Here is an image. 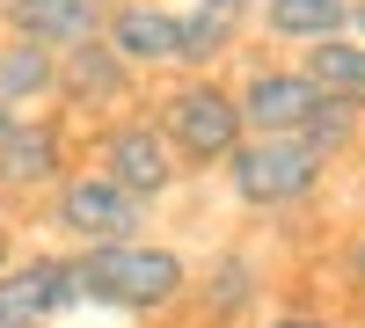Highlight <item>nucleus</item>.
I'll return each instance as SVG.
<instances>
[{
	"label": "nucleus",
	"instance_id": "f257e3e1",
	"mask_svg": "<svg viewBox=\"0 0 365 328\" xmlns=\"http://www.w3.org/2000/svg\"><path fill=\"white\" fill-rule=\"evenodd\" d=\"M73 255V277H81V300L88 307H110V314H132V321H161L190 300V263L182 248L139 233V241H110V248H66Z\"/></svg>",
	"mask_w": 365,
	"mask_h": 328
},
{
	"label": "nucleus",
	"instance_id": "1a4fd4ad",
	"mask_svg": "<svg viewBox=\"0 0 365 328\" xmlns=\"http://www.w3.org/2000/svg\"><path fill=\"white\" fill-rule=\"evenodd\" d=\"M103 44L125 58V66L146 73H175V51H182V29L168 0H110V22H103Z\"/></svg>",
	"mask_w": 365,
	"mask_h": 328
},
{
	"label": "nucleus",
	"instance_id": "f3484780",
	"mask_svg": "<svg viewBox=\"0 0 365 328\" xmlns=\"http://www.w3.org/2000/svg\"><path fill=\"white\" fill-rule=\"evenodd\" d=\"M358 125H365V102H351V95H322V102H314V117L299 125V139H307L322 161H336L344 146L358 139Z\"/></svg>",
	"mask_w": 365,
	"mask_h": 328
},
{
	"label": "nucleus",
	"instance_id": "5701e85b",
	"mask_svg": "<svg viewBox=\"0 0 365 328\" xmlns=\"http://www.w3.org/2000/svg\"><path fill=\"white\" fill-rule=\"evenodd\" d=\"M8 212H15V204H8V190H0V226H8Z\"/></svg>",
	"mask_w": 365,
	"mask_h": 328
},
{
	"label": "nucleus",
	"instance_id": "20e7f679",
	"mask_svg": "<svg viewBox=\"0 0 365 328\" xmlns=\"http://www.w3.org/2000/svg\"><path fill=\"white\" fill-rule=\"evenodd\" d=\"M146 212H154V204H139L132 190H117L110 175H96V168H73L66 183L44 197V226H51L66 248L139 241V233H146Z\"/></svg>",
	"mask_w": 365,
	"mask_h": 328
},
{
	"label": "nucleus",
	"instance_id": "412c9836",
	"mask_svg": "<svg viewBox=\"0 0 365 328\" xmlns=\"http://www.w3.org/2000/svg\"><path fill=\"white\" fill-rule=\"evenodd\" d=\"M15 263V226H0V270Z\"/></svg>",
	"mask_w": 365,
	"mask_h": 328
},
{
	"label": "nucleus",
	"instance_id": "4be33fe9",
	"mask_svg": "<svg viewBox=\"0 0 365 328\" xmlns=\"http://www.w3.org/2000/svg\"><path fill=\"white\" fill-rule=\"evenodd\" d=\"M15 117H22V110H8V102H0V139H8V132H15Z\"/></svg>",
	"mask_w": 365,
	"mask_h": 328
},
{
	"label": "nucleus",
	"instance_id": "2eb2a0df",
	"mask_svg": "<svg viewBox=\"0 0 365 328\" xmlns=\"http://www.w3.org/2000/svg\"><path fill=\"white\" fill-rule=\"evenodd\" d=\"M256 22L278 44H322V37H344L351 0H256Z\"/></svg>",
	"mask_w": 365,
	"mask_h": 328
},
{
	"label": "nucleus",
	"instance_id": "4468645a",
	"mask_svg": "<svg viewBox=\"0 0 365 328\" xmlns=\"http://www.w3.org/2000/svg\"><path fill=\"white\" fill-rule=\"evenodd\" d=\"M190 300L205 307V321H220V328L249 321V307L263 300V270H256V255H241V248L212 255V270L190 277Z\"/></svg>",
	"mask_w": 365,
	"mask_h": 328
},
{
	"label": "nucleus",
	"instance_id": "9d476101",
	"mask_svg": "<svg viewBox=\"0 0 365 328\" xmlns=\"http://www.w3.org/2000/svg\"><path fill=\"white\" fill-rule=\"evenodd\" d=\"M234 102H241V125H249V132L285 139V132H299V125L314 117L322 88L299 73V66H249L241 88H234Z\"/></svg>",
	"mask_w": 365,
	"mask_h": 328
},
{
	"label": "nucleus",
	"instance_id": "6e6552de",
	"mask_svg": "<svg viewBox=\"0 0 365 328\" xmlns=\"http://www.w3.org/2000/svg\"><path fill=\"white\" fill-rule=\"evenodd\" d=\"M125 110H139V73L103 37L58 51V117H66V125H110V117H125Z\"/></svg>",
	"mask_w": 365,
	"mask_h": 328
},
{
	"label": "nucleus",
	"instance_id": "a211bd4d",
	"mask_svg": "<svg viewBox=\"0 0 365 328\" xmlns=\"http://www.w3.org/2000/svg\"><path fill=\"white\" fill-rule=\"evenodd\" d=\"M263 328H344V321H329V314H270Z\"/></svg>",
	"mask_w": 365,
	"mask_h": 328
},
{
	"label": "nucleus",
	"instance_id": "7ed1b4c3",
	"mask_svg": "<svg viewBox=\"0 0 365 328\" xmlns=\"http://www.w3.org/2000/svg\"><path fill=\"white\" fill-rule=\"evenodd\" d=\"M220 175H227V197L241 204V212H292V204H307V197L322 190L329 161H322L299 132H285V139L249 132V139L220 161Z\"/></svg>",
	"mask_w": 365,
	"mask_h": 328
},
{
	"label": "nucleus",
	"instance_id": "6ab92c4d",
	"mask_svg": "<svg viewBox=\"0 0 365 328\" xmlns=\"http://www.w3.org/2000/svg\"><path fill=\"white\" fill-rule=\"evenodd\" d=\"M344 277H351V285H358V292H365V233H358V241H351V248H344Z\"/></svg>",
	"mask_w": 365,
	"mask_h": 328
},
{
	"label": "nucleus",
	"instance_id": "aec40b11",
	"mask_svg": "<svg viewBox=\"0 0 365 328\" xmlns=\"http://www.w3.org/2000/svg\"><path fill=\"white\" fill-rule=\"evenodd\" d=\"M344 29H351V37L365 44V0H351V22H344Z\"/></svg>",
	"mask_w": 365,
	"mask_h": 328
},
{
	"label": "nucleus",
	"instance_id": "423d86ee",
	"mask_svg": "<svg viewBox=\"0 0 365 328\" xmlns=\"http://www.w3.org/2000/svg\"><path fill=\"white\" fill-rule=\"evenodd\" d=\"M66 175H73V125L58 110L15 117V132L0 139V190H8V204H44Z\"/></svg>",
	"mask_w": 365,
	"mask_h": 328
},
{
	"label": "nucleus",
	"instance_id": "f03ea898",
	"mask_svg": "<svg viewBox=\"0 0 365 328\" xmlns=\"http://www.w3.org/2000/svg\"><path fill=\"white\" fill-rule=\"evenodd\" d=\"M146 110H154V125L168 132L182 175H212L241 139H249V125H241V102H234V88H227L220 73H175Z\"/></svg>",
	"mask_w": 365,
	"mask_h": 328
},
{
	"label": "nucleus",
	"instance_id": "0eeeda50",
	"mask_svg": "<svg viewBox=\"0 0 365 328\" xmlns=\"http://www.w3.org/2000/svg\"><path fill=\"white\" fill-rule=\"evenodd\" d=\"M73 307L88 300L66 248H15V263L0 270V328H58Z\"/></svg>",
	"mask_w": 365,
	"mask_h": 328
},
{
	"label": "nucleus",
	"instance_id": "b1692460",
	"mask_svg": "<svg viewBox=\"0 0 365 328\" xmlns=\"http://www.w3.org/2000/svg\"><path fill=\"white\" fill-rule=\"evenodd\" d=\"M0 8H8V0H0Z\"/></svg>",
	"mask_w": 365,
	"mask_h": 328
},
{
	"label": "nucleus",
	"instance_id": "ddd939ff",
	"mask_svg": "<svg viewBox=\"0 0 365 328\" xmlns=\"http://www.w3.org/2000/svg\"><path fill=\"white\" fill-rule=\"evenodd\" d=\"M0 102L8 110H51L58 102V51L29 44V37H8L0 29Z\"/></svg>",
	"mask_w": 365,
	"mask_h": 328
},
{
	"label": "nucleus",
	"instance_id": "39448f33",
	"mask_svg": "<svg viewBox=\"0 0 365 328\" xmlns=\"http://www.w3.org/2000/svg\"><path fill=\"white\" fill-rule=\"evenodd\" d=\"M88 154H96V175H110V183L132 190L139 204H161L182 183V161H175L168 132L154 125V110H125V117H110V125H96Z\"/></svg>",
	"mask_w": 365,
	"mask_h": 328
},
{
	"label": "nucleus",
	"instance_id": "f8f14e48",
	"mask_svg": "<svg viewBox=\"0 0 365 328\" xmlns=\"http://www.w3.org/2000/svg\"><path fill=\"white\" fill-rule=\"evenodd\" d=\"M103 22H110V0H8L0 8L8 37H29L44 51H73L88 37H103Z\"/></svg>",
	"mask_w": 365,
	"mask_h": 328
},
{
	"label": "nucleus",
	"instance_id": "9b49d317",
	"mask_svg": "<svg viewBox=\"0 0 365 328\" xmlns=\"http://www.w3.org/2000/svg\"><path fill=\"white\" fill-rule=\"evenodd\" d=\"M249 22H256V0H190V8H175V29H182L175 73H212L220 58H234Z\"/></svg>",
	"mask_w": 365,
	"mask_h": 328
},
{
	"label": "nucleus",
	"instance_id": "dca6fc26",
	"mask_svg": "<svg viewBox=\"0 0 365 328\" xmlns=\"http://www.w3.org/2000/svg\"><path fill=\"white\" fill-rule=\"evenodd\" d=\"M299 73H307L322 95H351V102H365V44L351 37H322V44H299Z\"/></svg>",
	"mask_w": 365,
	"mask_h": 328
}]
</instances>
